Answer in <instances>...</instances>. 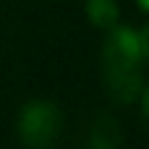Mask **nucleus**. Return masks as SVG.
<instances>
[{
	"label": "nucleus",
	"instance_id": "1",
	"mask_svg": "<svg viewBox=\"0 0 149 149\" xmlns=\"http://www.w3.org/2000/svg\"><path fill=\"white\" fill-rule=\"evenodd\" d=\"M147 55V26L139 34L118 24L107 29V39L102 47V71H105V86L118 102H131L144 89L141 65Z\"/></svg>",
	"mask_w": 149,
	"mask_h": 149
},
{
	"label": "nucleus",
	"instance_id": "4",
	"mask_svg": "<svg viewBox=\"0 0 149 149\" xmlns=\"http://www.w3.org/2000/svg\"><path fill=\"white\" fill-rule=\"evenodd\" d=\"M86 16L100 29H113L118 24V5L115 0H86Z\"/></svg>",
	"mask_w": 149,
	"mask_h": 149
},
{
	"label": "nucleus",
	"instance_id": "5",
	"mask_svg": "<svg viewBox=\"0 0 149 149\" xmlns=\"http://www.w3.org/2000/svg\"><path fill=\"white\" fill-rule=\"evenodd\" d=\"M139 8H141V10H147V0H139Z\"/></svg>",
	"mask_w": 149,
	"mask_h": 149
},
{
	"label": "nucleus",
	"instance_id": "3",
	"mask_svg": "<svg viewBox=\"0 0 149 149\" xmlns=\"http://www.w3.org/2000/svg\"><path fill=\"white\" fill-rule=\"evenodd\" d=\"M92 149H118L120 144V128L113 118L102 115L97 118V123L92 126V136H89Z\"/></svg>",
	"mask_w": 149,
	"mask_h": 149
},
{
	"label": "nucleus",
	"instance_id": "2",
	"mask_svg": "<svg viewBox=\"0 0 149 149\" xmlns=\"http://www.w3.org/2000/svg\"><path fill=\"white\" fill-rule=\"evenodd\" d=\"M60 126H63V118H60V110L52 102L37 100V102H29L26 107H21L18 134H21V141L26 147L31 149L52 147L58 134H60Z\"/></svg>",
	"mask_w": 149,
	"mask_h": 149
}]
</instances>
